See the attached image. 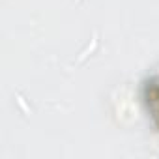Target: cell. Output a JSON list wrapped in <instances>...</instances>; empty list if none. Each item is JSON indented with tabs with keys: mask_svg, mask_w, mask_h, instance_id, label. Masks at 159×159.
I'll return each instance as SVG.
<instances>
[{
	"mask_svg": "<svg viewBox=\"0 0 159 159\" xmlns=\"http://www.w3.org/2000/svg\"><path fill=\"white\" fill-rule=\"evenodd\" d=\"M140 98L152 125L159 131V64H155L142 79Z\"/></svg>",
	"mask_w": 159,
	"mask_h": 159,
	"instance_id": "cell-1",
	"label": "cell"
}]
</instances>
